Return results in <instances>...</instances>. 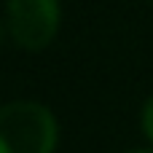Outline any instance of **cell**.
<instances>
[{
    "instance_id": "6da1fadb",
    "label": "cell",
    "mask_w": 153,
    "mask_h": 153,
    "mask_svg": "<svg viewBox=\"0 0 153 153\" xmlns=\"http://www.w3.org/2000/svg\"><path fill=\"white\" fill-rule=\"evenodd\" d=\"M59 124L54 113L32 100L0 105V153H54Z\"/></svg>"
},
{
    "instance_id": "7a4b0ae2",
    "label": "cell",
    "mask_w": 153,
    "mask_h": 153,
    "mask_svg": "<svg viewBox=\"0 0 153 153\" xmlns=\"http://www.w3.org/2000/svg\"><path fill=\"white\" fill-rule=\"evenodd\" d=\"M5 19L11 38L24 51H40L59 32L62 8L59 0H8Z\"/></svg>"
},
{
    "instance_id": "3957f363",
    "label": "cell",
    "mask_w": 153,
    "mask_h": 153,
    "mask_svg": "<svg viewBox=\"0 0 153 153\" xmlns=\"http://www.w3.org/2000/svg\"><path fill=\"white\" fill-rule=\"evenodd\" d=\"M140 126H143V134L153 143V94L145 100V105H143V113H140Z\"/></svg>"
},
{
    "instance_id": "277c9868",
    "label": "cell",
    "mask_w": 153,
    "mask_h": 153,
    "mask_svg": "<svg viewBox=\"0 0 153 153\" xmlns=\"http://www.w3.org/2000/svg\"><path fill=\"white\" fill-rule=\"evenodd\" d=\"M126 153H153V151H145V148H137V151H126Z\"/></svg>"
},
{
    "instance_id": "5b68a950",
    "label": "cell",
    "mask_w": 153,
    "mask_h": 153,
    "mask_svg": "<svg viewBox=\"0 0 153 153\" xmlns=\"http://www.w3.org/2000/svg\"><path fill=\"white\" fill-rule=\"evenodd\" d=\"M0 35H3V32H0Z\"/></svg>"
}]
</instances>
